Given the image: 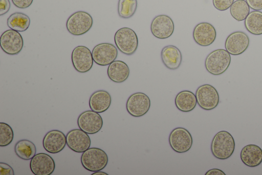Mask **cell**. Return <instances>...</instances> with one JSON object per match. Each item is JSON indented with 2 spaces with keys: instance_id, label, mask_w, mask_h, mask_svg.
Here are the masks:
<instances>
[{
  "instance_id": "obj_1",
  "label": "cell",
  "mask_w": 262,
  "mask_h": 175,
  "mask_svg": "<svg viewBox=\"0 0 262 175\" xmlns=\"http://www.w3.org/2000/svg\"><path fill=\"white\" fill-rule=\"evenodd\" d=\"M235 141L228 131L222 130L217 132L211 143V151L213 155L219 160L230 158L235 149Z\"/></svg>"
},
{
  "instance_id": "obj_2",
  "label": "cell",
  "mask_w": 262,
  "mask_h": 175,
  "mask_svg": "<svg viewBox=\"0 0 262 175\" xmlns=\"http://www.w3.org/2000/svg\"><path fill=\"white\" fill-rule=\"evenodd\" d=\"M230 63V54L226 50L219 49L208 54L205 61V67L210 74L219 75L227 70Z\"/></svg>"
},
{
  "instance_id": "obj_3",
  "label": "cell",
  "mask_w": 262,
  "mask_h": 175,
  "mask_svg": "<svg viewBox=\"0 0 262 175\" xmlns=\"http://www.w3.org/2000/svg\"><path fill=\"white\" fill-rule=\"evenodd\" d=\"M108 161L106 153L102 149L97 148H89L82 152L81 163L87 170L92 172L100 171L104 169Z\"/></svg>"
},
{
  "instance_id": "obj_4",
  "label": "cell",
  "mask_w": 262,
  "mask_h": 175,
  "mask_svg": "<svg viewBox=\"0 0 262 175\" xmlns=\"http://www.w3.org/2000/svg\"><path fill=\"white\" fill-rule=\"evenodd\" d=\"M114 42L119 50L127 55L133 54L138 46L137 34L128 27L121 28L116 32Z\"/></svg>"
},
{
  "instance_id": "obj_5",
  "label": "cell",
  "mask_w": 262,
  "mask_h": 175,
  "mask_svg": "<svg viewBox=\"0 0 262 175\" xmlns=\"http://www.w3.org/2000/svg\"><path fill=\"white\" fill-rule=\"evenodd\" d=\"M93 20L92 16L83 11H78L71 14L66 22L68 32L74 35H81L92 28Z\"/></svg>"
},
{
  "instance_id": "obj_6",
  "label": "cell",
  "mask_w": 262,
  "mask_h": 175,
  "mask_svg": "<svg viewBox=\"0 0 262 175\" xmlns=\"http://www.w3.org/2000/svg\"><path fill=\"white\" fill-rule=\"evenodd\" d=\"M168 141L172 149L178 153L187 152L191 148L193 143L190 133L181 127H176L170 132Z\"/></svg>"
},
{
  "instance_id": "obj_7",
  "label": "cell",
  "mask_w": 262,
  "mask_h": 175,
  "mask_svg": "<svg viewBox=\"0 0 262 175\" xmlns=\"http://www.w3.org/2000/svg\"><path fill=\"white\" fill-rule=\"evenodd\" d=\"M197 104L203 109L211 110L218 105L219 94L216 89L210 84L199 86L195 91Z\"/></svg>"
},
{
  "instance_id": "obj_8",
  "label": "cell",
  "mask_w": 262,
  "mask_h": 175,
  "mask_svg": "<svg viewBox=\"0 0 262 175\" xmlns=\"http://www.w3.org/2000/svg\"><path fill=\"white\" fill-rule=\"evenodd\" d=\"M150 100L148 95L138 92L131 94L126 103V109L128 113L134 117H141L149 110Z\"/></svg>"
},
{
  "instance_id": "obj_9",
  "label": "cell",
  "mask_w": 262,
  "mask_h": 175,
  "mask_svg": "<svg viewBox=\"0 0 262 175\" xmlns=\"http://www.w3.org/2000/svg\"><path fill=\"white\" fill-rule=\"evenodd\" d=\"M2 49L9 55H16L23 49L24 41L21 34L12 29L4 31L0 37Z\"/></svg>"
},
{
  "instance_id": "obj_10",
  "label": "cell",
  "mask_w": 262,
  "mask_h": 175,
  "mask_svg": "<svg viewBox=\"0 0 262 175\" xmlns=\"http://www.w3.org/2000/svg\"><path fill=\"white\" fill-rule=\"evenodd\" d=\"M79 128L87 133L93 134L99 132L103 126V120L99 113L93 110L82 112L77 119Z\"/></svg>"
},
{
  "instance_id": "obj_11",
  "label": "cell",
  "mask_w": 262,
  "mask_h": 175,
  "mask_svg": "<svg viewBox=\"0 0 262 175\" xmlns=\"http://www.w3.org/2000/svg\"><path fill=\"white\" fill-rule=\"evenodd\" d=\"M71 60L74 68L80 73L90 71L93 65L92 53L84 46H78L73 49Z\"/></svg>"
},
{
  "instance_id": "obj_12",
  "label": "cell",
  "mask_w": 262,
  "mask_h": 175,
  "mask_svg": "<svg viewBox=\"0 0 262 175\" xmlns=\"http://www.w3.org/2000/svg\"><path fill=\"white\" fill-rule=\"evenodd\" d=\"M94 62L100 66H107L115 61L118 50L112 44L102 43L96 45L92 51Z\"/></svg>"
},
{
  "instance_id": "obj_13",
  "label": "cell",
  "mask_w": 262,
  "mask_h": 175,
  "mask_svg": "<svg viewBox=\"0 0 262 175\" xmlns=\"http://www.w3.org/2000/svg\"><path fill=\"white\" fill-rule=\"evenodd\" d=\"M174 23L169 16L165 14L155 16L150 24V31L152 35L159 39L169 37L173 33Z\"/></svg>"
},
{
  "instance_id": "obj_14",
  "label": "cell",
  "mask_w": 262,
  "mask_h": 175,
  "mask_svg": "<svg viewBox=\"0 0 262 175\" xmlns=\"http://www.w3.org/2000/svg\"><path fill=\"white\" fill-rule=\"evenodd\" d=\"M250 40L245 32L235 31L230 34L225 43L226 50L231 55H237L244 53L249 47Z\"/></svg>"
},
{
  "instance_id": "obj_15",
  "label": "cell",
  "mask_w": 262,
  "mask_h": 175,
  "mask_svg": "<svg viewBox=\"0 0 262 175\" xmlns=\"http://www.w3.org/2000/svg\"><path fill=\"white\" fill-rule=\"evenodd\" d=\"M30 168L35 175H50L54 171L55 164L49 154L38 153L31 159Z\"/></svg>"
},
{
  "instance_id": "obj_16",
  "label": "cell",
  "mask_w": 262,
  "mask_h": 175,
  "mask_svg": "<svg viewBox=\"0 0 262 175\" xmlns=\"http://www.w3.org/2000/svg\"><path fill=\"white\" fill-rule=\"evenodd\" d=\"M67 145L76 152L81 153L90 147L91 141L88 133L79 129H74L66 135Z\"/></svg>"
},
{
  "instance_id": "obj_17",
  "label": "cell",
  "mask_w": 262,
  "mask_h": 175,
  "mask_svg": "<svg viewBox=\"0 0 262 175\" xmlns=\"http://www.w3.org/2000/svg\"><path fill=\"white\" fill-rule=\"evenodd\" d=\"M193 38L195 42L201 46H208L215 41L216 32L212 25L207 22H201L194 28Z\"/></svg>"
},
{
  "instance_id": "obj_18",
  "label": "cell",
  "mask_w": 262,
  "mask_h": 175,
  "mask_svg": "<svg viewBox=\"0 0 262 175\" xmlns=\"http://www.w3.org/2000/svg\"><path fill=\"white\" fill-rule=\"evenodd\" d=\"M66 144V136L62 131L58 130L48 131L42 140L44 149L51 153L60 152L65 147Z\"/></svg>"
},
{
  "instance_id": "obj_19",
  "label": "cell",
  "mask_w": 262,
  "mask_h": 175,
  "mask_svg": "<svg viewBox=\"0 0 262 175\" xmlns=\"http://www.w3.org/2000/svg\"><path fill=\"white\" fill-rule=\"evenodd\" d=\"M161 58L165 66L170 70L177 69L182 62L181 51L173 45L163 47L161 52Z\"/></svg>"
},
{
  "instance_id": "obj_20",
  "label": "cell",
  "mask_w": 262,
  "mask_h": 175,
  "mask_svg": "<svg viewBox=\"0 0 262 175\" xmlns=\"http://www.w3.org/2000/svg\"><path fill=\"white\" fill-rule=\"evenodd\" d=\"M242 162L250 167H255L262 162V149L255 144H248L244 146L240 153Z\"/></svg>"
},
{
  "instance_id": "obj_21",
  "label": "cell",
  "mask_w": 262,
  "mask_h": 175,
  "mask_svg": "<svg viewBox=\"0 0 262 175\" xmlns=\"http://www.w3.org/2000/svg\"><path fill=\"white\" fill-rule=\"evenodd\" d=\"M112 98L106 91L99 90L93 93L89 99L90 109L98 113L106 111L111 106Z\"/></svg>"
},
{
  "instance_id": "obj_22",
  "label": "cell",
  "mask_w": 262,
  "mask_h": 175,
  "mask_svg": "<svg viewBox=\"0 0 262 175\" xmlns=\"http://www.w3.org/2000/svg\"><path fill=\"white\" fill-rule=\"evenodd\" d=\"M130 73L128 65L120 60L114 61L107 68V74L109 79L113 82L121 83L126 81Z\"/></svg>"
},
{
  "instance_id": "obj_23",
  "label": "cell",
  "mask_w": 262,
  "mask_h": 175,
  "mask_svg": "<svg viewBox=\"0 0 262 175\" xmlns=\"http://www.w3.org/2000/svg\"><path fill=\"white\" fill-rule=\"evenodd\" d=\"M174 103L178 110L187 112L194 109L197 101L195 95L192 92L189 90H182L176 96Z\"/></svg>"
},
{
  "instance_id": "obj_24",
  "label": "cell",
  "mask_w": 262,
  "mask_h": 175,
  "mask_svg": "<svg viewBox=\"0 0 262 175\" xmlns=\"http://www.w3.org/2000/svg\"><path fill=\"white\" fill-rule=\"evenodd\" d=\"M244 21L245 28L249 32L254 35L262 34V12L252 11Z\"/></svg>"
},
{
  "instance_id": "obj_25",
  "label": "cell",
  "mask_w": 262,
  "mask_h": 175,
  "mask_svg": "<svg viewBox=\"0 0 262 175\" xmlns=\"http://www.w3.org/2000/svg\"><path fill=\"white\" fill-rule=\"evenodd\" d=\"M14 151L17 156L21 159L29 160L36 154V148L31 141L23 139L15 144Z\"/></svg>"
},
{
  "instance_id": "obj_26",
  "label": "cell",
  "mask_w": 262,
  "mask_h": 175,
  "mask_svg": "<svg viewBox=\"0 0 262 175\" xmlns=\"http://www.w3.org/2000/svg\"><path fill=\"white\" fill-rule=\"evenodd\" d=\"M7 23L11 29L18 32H24L29 27L30 19L25 13L15 12L8 18Z\"/></svg>"
},
{
  "instance_id": "obj_27",
  "label": "cell",
  "mask_w": 262,
  "mask_h": 175,
  "mask_svg": "<svg viewBox=\"0 0 262 175\" xmlns=\"http://www.w3.org/2000/svg\"><path fill=\"white\" fill-rule=\"evenodd\" d=\"M230 13L235 20L244 21L250 13V7L245 0H236L230 7Z\"/></svg>"
},
{
  "instance_id": "obj_28",
  "label": "cell",
  "mask_w": 262,
  "mask_h": 175,
  "mask_svg": "<svg viewBox=\"0 0 262 175\" xmlns=\"http://www.w3.org/2000/svg\"><path fill=\"white\" fill-rule=\"evenodd\" d=\"M138 6L137 0H119L118 13L123 18H129L135 13Z\"/></svg>"
},
{
  "instance_id": "obj_29",
  "label": "cell",
  "mask_w": 262,
  "mask_h": 175,
  "mask_svg": "<svg viewBox=\"0 0 262 175\" xmlns=\"http://www.w3.org/2000/svg\"><path fill=\"white\" fill-rule=\"evenodd\" d=\"M14 133L12 128L6 123H0V146L5 147L13 141Z\"/></svg>"
},
{
  "instance_id": "obj_30",
  "label": "cell",
  "mask_w": 262,
  "mask_h": 175,
  "mask_svg": "<svg viewBox=\"0 0 262 175\" xmlns=\"http://www.w3.org/2000/svg\"><path fill=\"white\" fill-rule=\"evenodd\" d=\"M234 0H212L213 6L219 11H225L229 9Z\"/></svg>"
},
{
  "instance_id": "obj_31",
  "label": "cell",
  "mask_w": 262,
  "mask_h": 175,
  "mask_svg": "<svg viewBox=\"0 0 262 175\" xmlns=\"http://www.w3.org/2000/svg\"><path fill=\"white\" fill-rule=\"evenodd\" d=\"M14 174V170L9 165L4 162L0 163V175Z\"/></svg>"
},
{
  "instance_id": "obj_32",
  "label": "cell",
  "mask_w": 262,
  "mask_h": 175,
  "mask_svg": "<svg viewBox=\"0 0 262 175\" xmlns=\"http://www.w3.org/2000/svg\"><path fill=\"white\" fill-rule=\"evenodd\" d=\"M33 0H12L14 5L20 9L29 7L33 3Z\"/></svg>"
},
{
  "instance_id": "obj_33",
  "label": "cell",
  "mask_w": 262,
  "mask_h": 175,
  "mask_svg": "<svg viewBox=\"0 0 262 175\" xmlns=\"http://www.w3.org/2000/svg\"><path fill=\"white\" fill-rule=\"evenodd\" d=\"M250 8L254 10H262V0H246Z\"/></svg>"
},
{
  "instance_id": "obj_34",
  "label": "cell",
  "mask_w": 262,
  "mask_h": 175,
  "mask_svg": "<svg viewBox=\"0 0 262 175\" xmlns=\"http://www.w3.org/2000/svg\"><path fill=\"white\" fill-rule=\"evenodd\" d=\"M10 8L9 0H0V15L7 13Z\"/></svg>"
},
{
  "instance_id": "obj_35",
  "label": "cell",
  "mask_w": 262,
  "mask_h": 175,
  "mask_svg": "<svg viewBox=\"0 0 262 175\" xmlns=\"http://www.w3.org/2000/svg\"><path fill=\"white\" fill-rule=\"evenodd\" d=\"M205 175H226V173L221 169L212 168L208 170Z\"/></svg>"
},
{
  "instance_id": "obj_36",
  "label": "cell",
  "mask_w": 262,
  "mask_h": 175,
  "mask_svg": "<svg viewBox=\"0 0 262 175\" xmlns=\"http://www.w3.org/2000/svg\"><path fill=\"white\" fill-rule=\"evenodd\" d=\"M100 175H108V174L107 173L102 172V171H100V170L95 171L92 174V175H100Z\"/></svg>"
}]
</instances>
